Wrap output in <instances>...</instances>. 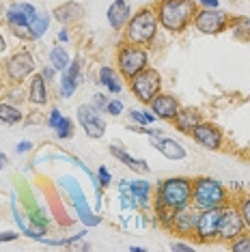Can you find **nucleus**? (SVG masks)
Here are the masks:
<instances>
[{"mask_svg":"<svg viewBox=\"0 0 250 252\" xmlns=\"http://www.w3.org/2000/svg\"><path fill=\"white\" fill-rule=\"evenodd\" d=\"M157 24L160 22H157L156 7H143L129 18L127 26H125V39H127V43L147 48L157 35Z\"/></svg>","mask_w":250,"mask_h":252,"instance_id":"4","label":"nucleus"},{"mask_svg":"<svg viewBox=\"0 0 250 252\" xmlns=\"http://www.w3.org/2000/svg\"><path fill=\"white\" fill-rule=\"evenodd\" d=\"M129 91L138 101L143 104H149V101L162 91V76L157 69L153 67H145L140 73L129 80Z\"/></svg>","mask_w":250,"mask_h":252,"instance_id":"6","label":"nucleus"},{"mask_svg":"<svg viewBox=\"0 0 250 252\" xmlns=\"http://www.w3.org/2000/svg\"><path fill=\"white\" fill-rule=\"evenodd\" d=\"M99 84L104 89H108V93H121L123 91V84H121V80H119V76H117V71L112 69L110 65H104L99 69Z\"/></svg>","mask_w":250,"mask_h":252,"instance_id":"24","label":"nucleus"},{"mask_svg":"<svg viewBox=\"0 0 250 252\" xmlns=\"http://www.w3.org/2000/svg\"><path fill=\"white\" fill-rule=\"evenodd\" d=\"M129 18H132V7L127 0H115L106 11V20L112 26V31H121L127 26Z\"/></svg>","mask_w":250,"mask_h":252,"instance_id":"18","label":"nucleus"},{"mask_svg":"<svg viewBox=\"0 0 250 252\" xmlns=\"http://www.w3.org/2000/svg\"><path fill=\"white\" fill-rule=\"evenodd\" d=\"M123 101L121 99H110V101H108V108H106V112L108 114H110V117H119V114H121L123 112Z\"/></svg>","mask_w":250,"mask_h":252,"instance_id":"35","label":"nucleus"},{"mask_svg":"<svg viewBox=\"0 0 250 252\" xmlns=\"http://www.w3.org/2000/svg\"><path fill=\"white\" fill-rule=\"evenodd\" d=\"M229 20H231V15L218 7L198 9L192 24H194V28L198 32H203V35H220V32H224L226 28H229Z\"/></svg>","mask_w":250,"mask_h":252,"instance_id":"7","label":"nucleus"},{"mask_svg":"<svg viewBox=\"0 0 250 252\" xmlns=\"http://www.w3.org/2000/svg\"><path fill=\"white\" fill-rule=\"evenodd\" d=\"M129 192L134 196V207H147L151 198V183L145 179H136L129 183Z\"/></svg>","mask_w":250,"mask_h":252,"instance_id":"23","label":"nucleus"},{"mask_svg":"<svg viewBox=\"0 0 250 252\" xmlns=\"http://www.w3.org/2000/svg\"><path fill=\"white\" fill-rule=\"evenodd\" d=\"M110 153H112V158H117L119 162H123L127 168H132L134 173H149V164L145 162V159H136L132 158L127 151H125L123 147H119V145H110Z\"/></svg>","mask_w":250,"mask_h":252,"instance_id":"22","label":"nucleus"},{"mask_svg":"<svg viewBox=\"0 0 250 252\" xmlns=\"http://www.w3.org/2000/svg\"><path fill=\"white\" fill-rule=\"evenodd\" d=\"M54 20L62 26H71V24H78L82 18H84V7L80 2H73V0H67V2L59 4L54 11H52Z\"/></svg>","mask_w":250,"mask_h":252,"instance_id":"17","label":"nucleus"},{"mask_svg":"<svg viewBox=\"0 0 250 252\" xmlns=\"http://www.w3.org/2000/svg\"><path fill=\"white\" fill-rule=\"evenodd\" d=\"M97 181H99V188H108V186L112 183V175L108 173L106 166H99V170H97Z\"/></svg>","mask_w":250,"mask_h":252,"instance_id":"36","label":"nucleus"},{"mask_svg":"<svg viewBox=\"0 0 250 252\" xmlns=\"http://www.w3.org/2000/svg\"><path fill=\"white\" fill-rule=\"evenodd\" d=\"M149 108L157 119H162V121H173V119L177 117L181 104L175 95H168V93H162L160 91V93L149 101Z\"/></svg>","mask_w":250,"mask_h":252,"instance_id":"14","label":"nucleus"},{"mask_svg":"<svg viewBox=\"0 0 250 252\" xmlns=\"http://www.w3.org/2000/svg\"><path fill=\"white\" fill-rule=\"evenodd\" d=\"M69 54H67L65 48H61V45H54L52 50H50V65L54 67L56 71H65L67 67H69Z\"/></svg>","mask_w":250,"mask_h":252,"instance_id":"28","label":"nucleus"},{"mask_svg":"<svg viewBox=\"0 0 250 252\" xmlns=\"http://www.w3.org/2000/svg\"><path fill=\"white\" fill-rule=\"evenodd\" d=\"M61 183L65 186V190L69 192V196H71V203H73V209H76V214L78 218L84 222L87 226H97L99 222H101V218L97 214H93L89 207V203H87V196H84V192H82V188H80V183H78L73 177H62Z\"/></svg>","mask_w":250,"mask_h":252,"instance_id":"8","label":"nucleus"},{"mask_svg":"<svg viewBox=\"0 0 250 252\" xmlns=\"http://www.w3.org/2000/svg\"><path fill=\"white\" fill-rule=\"evenodd\" d=\"M48 26H50V15H45V13L39 11V13L35 15V20L31 22V31H32V35H35V39L43 37L45 31H48Z\"/></svg>","mask_w":250,"mask_h":252,"instance_id":"29","label":"nucleus"},{"mask_svg":"<svg viewBox=\"0 0 250 252\" xmlns=\"http://www.w3.org/2000/svg\"><path fill=\"white\" fill-rule=\"evenodd\" d=\"M149 140H151V145L156 147L164 158H168V159H184V158L188 156L186 147L181 145V142L173 140V138H166V136H162V131H153V129H151V131H149Z\"/></svg>","mask_w":250,"mask_h":252,"instance_id":"16","label":"nucleus"},{"mask_svg":"<svg viewBox=\"0 0 250 252\" xmlns=\"http://www.w3.org/2000/svg\"><path fill=\"white\" fill-rule=\"evenodd\" d=\"M220 214L222 209H205V211H198V220H196V237L198 242L207 244L214 242L218 237V222H220Z\"/></svg>","mask_w":250,"mask_h":252,"instance_id":"12","label":"nucleus"},{"mask_svg":"<svg viewBox=\"0 0 250 252\" xmlns=\"http://www.w3.org/2000/svg\"><path fill=\"white\" fill-rule=\"evenodd\" d=\"M18 239V233L15 231H4V233H0V242H15Z\"/></svg>","mask_w":250,"mask_h":252,"instance_id":"40","label":"nucleus"},{"mask_svg":"<svg viewBox=\"0 0 250 252\" xmlns=\"http://www.w3.org/2000/svg\"><path fill=\"white\" fill-rule=\"evenodd\" d=\"M244 220L240 216V209L237 205H226L222 207V214H220V222H218V237L220 242H233L244 233Z\"/></svg>","mask_w":250,"mask_h":252,"instance_id":"9","label":"nucleus"},{"mask_svg":"<svg viewBox=\"0 0 250 252\" xmlns=\"http://www.w3.org/2000/svg\"><path fill=\"white\" fill-rule=\"evenodd\" d=\"M231 250L233 252H250V235H240L237 239L231 242Z\"/></svg>","mask_w":250,"mask_h":252,"instance_id":"33","label":"nucleus"},{"mask_svg":"<svg viewBox=\"0 0 250 252\" xmlns=\"http://www.w3.org/2000/svg\"><path fill=\"white\" fill-rule=\"evenodd\" d=\"M31 149H32V142L24 140V142H18V147H15V151H18L20 156H22V153H28V151H31Z\"/></svg>","mask_w":250,"mask_h":252,"instance_id":"41","label":"nucleus"},{"mask_svg":"<svg viewBox=\"0 0 250 252\" xmlns=\"http://www.w3.org/2000/svg\"><path fill=\"white\" fill-rule=\"evenodd\" d=\"M192 205V179L188 177H168L156 190V209L166 207L179 211Z\"/></svg>","mask_w":250,"mask_h":252,"instance_id":"3","label":"nucleus"},{"mask_svg":"<svg viewBox=\"0 0 250 252\" xmlns=\"http://www.w3.org/2000/svg\"><path fill=\"white\" fill-rule=\"evenodd\" d=\"M61 119H62V112L59 110V108H52V110H50V114H48V125L54 129V127H56V123H59Z\"/></svg>","mask_w":250,"mask_h":252,"instance_id":"38","label":"nucleus"},{"mask_svg":"<svg viewBox=\"0 0 250 252\" xmlns=\"http://www.w3.org/2000/svg\"><path fill=\"white\" fill-rule=\"evenodd\" d=\"M59 39H61L62 43H67V41H69V32H67V31H61V32H59Z\"/></svg>","mask_w":250,"mask_h":252,"instance_id":"44","label":"nucleus"},{"mask_svg":"<svg viewBox=\"0 0 250 252\" xmlns=\"http://www.w3.org/2000/svg\"><path fill=\"white\" fill-rule=\"evenodd\" d=\"M196 220H198V209L194 205H188V207L175 211L170 231H175L177 235H184V237H190V235L196 233Z\"/></svg>","mask_w":250,"mask_h":252,"instance_id":"15","label":"nucleus"},{"mask_svg":"<svg viewBox=\"0 0 250 252\" xmlns=\"http://www.w3.org/2000/svg\"><path fill=\"white\" fill-rule=\"evenodd\" d=\"M149 67V52L143 45H134V43H125L119 48L117 52V69L125 80H132L136 73H140Z\"/></svg>","mask_w":250,"mask_h":252,"instance_id":"5","label":"nucleus"},{"mask_svg":"<svg viewBox=\"0 0 250 252\" xmlns=\"http://www.w3.org/2000/svg\"><path fill=\"white\" fill-rule=\"evenodd\" d=\"M35 59L28 50H18L15 54H11V59L7 61V76L13 84H22L28 76L35 73Z\"/></svg>","mask_w":250,"mask_h":252,"instance_id":"10","label":"nucleus"},{"mask_svg":"<svg viewBox=\"0 0 250 252\" xmlns=\"http://www.w3.org/2000/svg\"><path fill=\"white\" fill-rule=\"evenodd\" d=\"M80 87V63L73 61L69 63L65 71H61V82H59V89H61V95L65 97H73V93Z\"/></svg>","mask_w":250,"mask_h":252,"instance_id":"19","label":"nucleus"},{"mask_svg":"<svg viewBox=\"0 0 250 252\" xmlns=\"http://www.w3.org/2000/svg\"><path fill=\"white\" fill-rule=\"evenodd\" d=\"M170 250H175V252H190L192 250V246L190 244H184V242H173L170 244Z\"/></svg>","mask_w":250,"mask_h":252,"instance_id":"39","label":"nucleus"},{"mask_svg":"<svg viewBox=\"0 0 250 252\" xmlns=\"http://www.w3.org/2000/svg\"><path fill=\"white\" fill-rule=\"evenodd\" d=\"M201 121H203V119H201V112H198L196 108H179L177 117L173 119V125L177 127V131L190 136L192 129H194Z\"/></svg>","mask_w":250,"mask_h":252,"instance_id":"20","label":"nucleus"},{"mask_svg":"<svg viewBox=\"0 0 250 252\" xmlns=\"http://www.w3.org/2000/svg\"><path fill=\"white\" fill-rule=\"evenodd\" d=\"M4 18H7V24L9 28H22V26H31V20H28V15L24 13V9H22L20 2L11 4L7 9V13H4Z\"/></svg>","mask_w":250,"mask_h":252,"instance_id":"25","label":"nucleus"},{"mask_svg":"<svg viewBox=\"0 0 250 252\" xmlns=\"http://www.w3.org/2000/svg\"><path fill=\"white\" fill-rule=\"evenodd\" d=\"M229 28H231V32L235 39H240V41H250V18H244V15L231 18Z\"/></svg>","mask_w":250,"mask_h":252,"instance_id":"26","label":"nucleus"},{"mask_svg":"<svg viewBox=\"0 0 250 252\" xmlns=\"http://www.w3.org/2000/svg\"><path fill=\"white\" fill-rule=\"evenodd\" d=\"M41 76L45 78V80H54V76H56V69L52 65L50 67H45V69H41Z\"/></svg>","mask_w":250,"mask_h":252,"instance_id":"42","label":"nucleus"},{"mask_svg":"<svg viewBox=\"0 0 250 252\" xmlns=\"http://www.w3.org/2000/svg\"><path fill=\"white\" fill-rule=\"evenodd\" d=\"M198 11V2L194 0H160L156 4L157 22L168 32H184L192 24Z\"/></svg>","mask_w":250,"mask_h":252,"instance_id":"1","label":"nucleus"},{"mask_svg":"<svg viewBox=\"0 0 250 252\" xmlns=\"http://www.w3.org/2000/svg\"><path fill=\"white\" fill-rule=\"evenodd\" d=\"M129 117L134 119V123H138V125H147V127L156 123V119H157L153 112H147V110H129Z\"/></svg>","mask_w":250,"mask_h":252,"instance_id":"31","label":"nucleus"},{"mask_svg":"<svg viewBox=\"0 0 250 252\" xmlns=\"http://www.w3.org/2000/svg\"><path fill=\"white\" fill-rule=\"evenodd\" d=\"M48 80H45L41 73H35L31 80V87H28V101L32 106H45L48 104Z\"/></svg>","mask_w":250,"mask_h":252,"instance_id":"21","label":"nucleus"},{"mask_svg":"<svg viewBox=\"0 0 250 252\" xmlns=\"http://www.w3.org/2000/svg\"><path fill=\"white\" fill-rule=\"evenodd\" d=\"M237 209H240V216L244 220V226L250 228V196H242L240 203H237Z\"/></svg>","mask_w":250,"mask_h":252,"instance_id":"32","label":"nucleus"},{"mask_svg":"<svg viewBox=\"0 0 250 252\" xmlns=\"http://www.w3.org/2000/svg\"><path fill=\"white\" fill-rule=\"evenodd\" d=\"M129 250H132V252H143L145 248H140V246H132V248H129Z\"/></svg>","mask_w":250,"mask_h":252,"instance_id":"47","label":"nucleus"},{"mask_svg":"<svg viewBox=\"0 0 250 252\" xmlns=\"http://www.w3.org/2000/svg\"><path fill=\"white\" fill-rule=\"evenodd\" d=\"M198 4H203L205 9H216L218 7V0H196Z\"/></svg>","mask_w":250,"mask_h":252,"instance_id":"43","label":"nucleus"},{"mask_svg":"<svg viewBox=\"0 0 250 252\" xmlns=\"http://www.w3.org/2000/svg\"><path fill=\"white\" fill-rule=\"evenodd\" d=\"M190 136L201 147L209 149V151H218V149L222 147V129H220L218 125L209 123V121H201L194 129H192Z\"/></svg>","mask_w":250,"mask_h":252,"instance_id":"13","label":"nucleus"},{"mask_svg":"<svg viewBox=\"0 0 250 252\" xmlns=\"http://www.w3.org/2000/svg\"><path fill=\"white\" fill-rule=\"evenodd\" d=\"M7 50V41H4V35L0 32V52H4Z\"/></svg>","mask_w":250,"mask_h":252,"instance_id":"45","label":"nucleus"},{"mask_svg":"<svg viewBox=\"0 0 250 252\" xmlns=\"http://www.w3.org/2000/svg\"><path fill=\"white\" fill-rule=\"evenodd\" d=\"M56 138H61V140H69L71 136H73V121L69 117H62L59 123H56Z\"/></svg>","mask_w":250,"mask_h":252,"instance_id":"30","label":"nucleus"},{"mask_svg":"<svg viewBox=\"0 0 250 252\" xmlns=\"http://www.w3.org/2000/svg\"><path fill=\"white\" fill-rule=\"evenodd\" d=\"M108 101H110V99H108V97H106L104 93H95V95H93V106L97 108L99 112H106V108H108Z\"/></svg>","mask_w":250,"mask_h":252,"instance_id":"37","label":"nucleus"},{"mask_svg":"<svg viewBox=\"0 0 250 252\" xmlns=\"http://www.w3.org/2000/svg\"><path fill=\"white\" fill-rule=\"evenodd\" d=\"M24 97L28 99V95L24 93V89H22V84H15V89L11 91L9 93V104H22V101H24Z\"/></svg>","mask_w":250,"mask_h":252,"instance_id":"34","label":"nucleus"},{"mask_svg":"<svg viewBox=\"0 0 250 252\" xmlns=\"http://www.w3.org/2000/svg\"><path fill=\"white\" fill-rule=\"evenodd\" d=\"M192 205L198 211L222 209L229 205V190L222 181L212 177H196L192 181Z\"/></svg>","mask_w":250,"mask_h":252,"instance_id":"2","label":"nucleus"},{"mask_svg":"<svg viewBox=\"0 0 250 252\" xmlns=\"http://www.w3.org/2000/svg\"><path fill=\"white\" fill-rule=\"evenodd\" d=\"M22 119H24V114H22L18 106L9 104V101L0 104V123L2 125H18V123H22Z\"/></svg>","mask_w":250,"mask_h":252,"instance_id":"27","label":"nucleus"},{"mask_svg":"<svg viewBox=\"0 0 250 252\" xmlns=\"http://www.w3.org/2000/svg\"><path fill=\"white\" fill-rule=\"evenodd\" d=\"M7 162H9L7 156H2V153H0V168H4V166H7Z\"/></svg>","mask_w":250,"mask_h":252,"instance_id":"46","label":"nucleus"},{"mask_svg":"<svg viewBox=\"0 0 250 252\" xmlns=\"http://www.w3.org/2000/svg\"><path fill=\"white\" fill-rule=\"evenodd\" d=\"M78 123L82 125L84 134L89 138H101L106 134V119L93 104H82L78 106Z\"/></svg>","mask_w":250,"mask_h":252,"instance_id":"11","label":"nucleus"}]
</instances>
